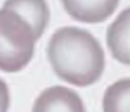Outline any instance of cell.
<instances>
[{
	"instance_id": "6da1fadb",
	"label": "cell",
	"mask_w": 130,
	"mask_h": 112,
	"mask_svg": "<svg viewBox=\"0 0 130 112\" xmlns=\"http://www.w3.org/2000/svg\"><path fill=\"white\" fill-rule=\"evenodd\" d=\"M47 56L59 79L79 87L98 81L105 66L104 52L97 38L77 27L58 29L49 40Z\"/></svg>"
},
{
	"instance_id": "7a4b0ae2",
	"label": "cell",
	"mask_w": 130,
	"mask_h": 112,
	"mask_svg": "<svg viewBox=\"0 0 130 112\" xmlns=\"http://www.w3.org/2000/svg\"><path fill=\"white\" fill-rule=\"evenodd\" d=\"M27 21L17 13L0 10V70L20 71L31 61L37 41Z\"/></svg>"
},
{
	"instance_id": "3957f363",
	"label": "cell",
	"mask_w": 130,
	"mask_h": 112,
	"mask_svg": "<svg viewBox=\"0 0 130 112\" xmlns=\"http://www.w3.org/2000/svg\"><path fill=\"white\" fill-rule=\"evenodd\" d=\"M32 112H86L83 102L74 90L61 85L43 90Z\"/></svg>"
},
{
	"instance_id": "277c9868",
	"label": "cell",
	"mask_w": 130,
	"mask_h": 112,
	"mask_svg": "<svg viewBox=\"0 0 130 112\" xmlns=\"http://www.w3.org/2000/svg\"><path fill=\"white\" fill-rule=\"evenodd\" d=\"M65 11L83 23H101L117 9L120 0H61Z\"/></svg>"
},
{
	"instance_id": "5b68a950",
	"label": "cell",
	"mask_w": 130,
	"mask_h": 112,
	"mask_svg": "<svg viewBox=\"0 0 130 112\" xmlns=\"http://www.w3.org/2000/svg\"><path fill=\"white\" fill-rule=\"evenodd\" d=\"M106 41L114 59L130 66V8L122 11L109 25Z\"/></svg>"
},
{
	"instance_id": "8992f818",
	"label": "cell",
	"mask_w": 130,
	"mask_h": 112,
	"mask_svg": "<svg viewBox=\"0 0 130 112\" xmlns=\"http://www.w3.org/2000/svg\"><path fill=\"white\" fill-rule=\"evenodd\" d=\"M3 9L15 12L27 21L37 39L48 26L50 10L46 0H6Z\"/></svg>"
},
{
	"instance_id": "52a82bcc",
	"label": "cell",
	"mask_w": 130,
	"mask_h": 112,
	"mask_svg": "<svg viewBox=\"0 0 130 112\" xmlns=\"http://www.w3.org/2000/svg\"><path fill=\"white\" fill-rule=\"evenodd\" d=\"M103 112H130V78L122 79L106 89Z\"/></svg>"
},
{
	"instance_id": "ba28073f",
	"label": "cell",
	"mask_w": 130,
	"mask_h": 112,
	"mask_svg": "<svg viewBox=\"0 0 130 112\" xmlns=\"http://www.w3.org/2000/svg\"><path fill=\"white\" fill-rule=\"evenodd\" d=\"M10 91L7 83L0 79V112H8L10 107Z\"/></svg>"
}]
</instances>
